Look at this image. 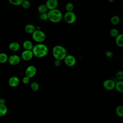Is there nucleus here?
<instances>
[{"mask_svg": "<svg viewBox=\"0 0 123 123\" xmlns=\"http://www.w3.org/2000/svg\"><path fill=\"white\" fill-rule=\"evenodd\" d=\"M32 51L34 56L41 58L45 57L48 54L49 49L46 45L38 43L33 46Z\"/></svg>", "mask_w": 123, "mask_h": 123, "instance_id": "obj_1", "label": "nucleus"}, {"mask_svg": "<svg viewBox=\"0 0 123 123\" xmlns=\"http://www.w3.org/2000/svg\"><path fill=\"white\" fill-rule=\"evenodd\" d=\"M52 54L55 59L63 60L67 54L66 49L61 45H56L52 49Z\"/></svg>", "mask_w": 123, "mask_h": 123, "instance_id": "obj_2", "label": "nucleus"}, {"mask_svg": "<svg viewBox=\"0 0 123 123\" xmlns=\"http://www.w3.org/2000/svg\"><path fill=\"white\" fill-rule=\"evenodd\" d=\"M47 13L48 20L53 23L60 22L62 18V12L57 8L50 10Z\"/></svg>", "mask_w": 123, "mask_h": 123, "instance_id": "obj_3", "label": "nucleus"}, {"mask_svg": "<svg viewBox=\"0 0 123 123\" xmlns=\"http://www.w3.org/2000/svg\"><path fill=\"white\" fill-rule=\"evenodd\" d=\"M32 37L35 41L38 43H41L45 40L46 36L45 33L41 31V29H36L32 34Z\"/></svg>", "mask_w": 123, "mask_h": 123, "instance_id": "obj_4", "label": "nucleus"}, {"mask_svg": "<svg viewBox=\"0 0 123 123\" xmlns=\"http://www.w3.org/2000/svg\"><path fill=\"white\" fill-rule=\"evenodd\" d=\"M63 18L67 24H73L75 22L76 16L73 11L66 12L63 15Z\"/></svg>", "mask_w": 123, "mask_h": 123, "instance_id": "obj_5", "label": "nucleus"}, {"mask_svg": "<svg viewBox=\"0 0 123 123\" xmlns=\"http://www.w3.org/2000/svg\"><path fill=\"white\" fill-rule=\"evenodd\" d=\"M64 63L65 64L70 67H73L76 64V59L72 55H66L65 58L63 59Z\"/></svg>", "mask_w": 123, "mask_h": 123, "instance_id": "obj_6", "label": "nucleus"}, {"mask_svg": "<svg viewBox=\"0 0 123 123\" xmlns=\"http://www.w3.org/2000/svg\"><path fill=\"white\" fill-rule=\"evenodd\" d=\"M37 69L36 67L32 65L28 66L25 71V76L28 77L30 78H33L36 74Z\"/></svg>", "mask_w": 123, "mask_h": 123, "instance_id": "obj_7", "label": "nucleus"}, {"mask_svg": "<svg viewBox=\"0 0 123 123\" xmlns=\"http://www.w3.org/2000/svg\"><path fill=\"white\" fill-rule=\"evenodd\" d=\"M34 56L32 50H25L21 53V58L24 61L31 60Z\"/></svg>", "mask_w": 123, "mask_h": 123, "instance_id": "obj_8", "label": "nucleus"}, {"mask_svg": "<svg viewBox=\"0 0 123 123\" xmlns=\"http://www.w3.org/2000/svg\"><path fill=\"white\" fill-rule=\"evenodd\" d=\"M115 82L112 79H107L103 83V87L107 90H111L114 88Z\"/></svg>", "mask_w": 123, "mask_h": 123, "instance_id": "obj_9", "label": "nucleus"}, {"mask_svg": "<svg viewBox=\"0 0 123 123\" xmlns=\"http://www.w3.org/2000/svg\"><path fill=\"white\" fill-rule=\"evenodd\" d=\"M9 63L13 66L18 65L21 61L20 57L17 55H12L8 57V59Z\"/></svg>", "mask_w": 123, "mask_h": 123, "instance_id": "obj_10", "label": "nucleus"}, {"mask_svg": "<svg viewBox=\"0 0 123 123\" xmlns=\"http://www.w3.org/2000/svg\"><path fill=\"white\" fill-rule=\"evenodd\" d=\"M45 5L48 10H52L57 8L58 5V0H47Z\"/></svg>", "mask_w": 123, "mask_h": 123, "instance_id": "obj_11", "label": "nucleus"}, {"mask_svg": "<svg viewBox=\"0 0 123 123\" xmlns=\"http://www.w3.org/2000/svg\"><path fill=\"white\" fill-rule=\"evenodd\" d=\"M20 83V80L18 77L15 76L11 77L8 80V84L10 86L12 87H16L18 86Z\"/></svg>", "mask_w": 123, "mask_h": 123, "instance_id": "obj_12", "label": "nucleus"}, {"mask_svg": "<svg viewBox=\"0 0 123 123\" xmlns=\"http://www.w3.org/2000/svg\"><path fill=\"white\" fill-rule=\"evenodd\" d=\"M9 49L14 52L17 51L20 48V45L17 42H12L9 45Z\"/></svg>", "mask_w": 123, "mask_h": 123, "instance_id": "obj_13", "label": "nucleus"}, {"mask_svg": "<svg viewBox=\"0 0 123 123\" xmlns=\"http://www.w3.org/2000/svg\"><path fill=\"white\" fill-rule=\"evenodd\" d=\"M114 88L116 89V90L120 93H123V82L122 80H119L115 82V86Z\"/></svg>", "mask_w": 123, "mask_h": 123, "instance_id": "obj_14", "label": "nucleus"}, {"mask_svg": "<svg viewBox=\"0 0 123 123\" xmlns=\"http://www.w3.org/2000/svg\"><path fill=\"white\" fill-rule=\"evenodd\" d=\"M33 46L32 42L29 40H26L23 43V47L25 50H32Z\"/></svg>", "mask_w": 123, "mask_h": 123, "instance_id": "obj_15", "label": "nucleus"}, {"mask_svg": "<svg viewBox=\"0 0 123 123\" xmlns=\"http://www.w3.org/2000/svg\"><path fill=\"white\" fill-rule=\"evenodd\" d=\"M115 43L118 47H123V35L122 34H119L115 37Z\"/></svg>", "mask_w": 123, "mask_h": 123, "instance_id": "obj_16", "label": "nucleus"}, {"mask_svg": "<svg viewBox=\"0 0 123 123\" xmlns=\"http://www.w3.org/2000/svg\"><path fill=\"white\" fill-rule=\"evenodd\" d=\"M36 30V27L32 24H27L25 27V32L28 34H32Z\"/></svg>", "mask_w": 123, "mask_h": 123, "instance_id": "obj_17", "label": "nucleus"}, {"mask_svg": "<svg viewBox=\"0 0 123 123\" xmlns=\"http://www.w3.org/2000/svg\"><path fill=\"white\" fill-rule=\"evenodd\" d=\"M7 107L5 104H0V117L4 116L7 113Z\"/></svg>", "mask_w": 123, "mask_h": 123, "instance_id": "obj_18", "label": "nucleus"}, {"mask_svg": "<svg viewBox=\"0 0 123 123\" xmlns=\"http://www.w3.org/2000/svg\"><path fill=\"white\" fill-rule=\"evenodd\" d=\"M120 21V18L118 15H114L112 16L111 18L110 22L111 24L113 25H118Z\"/></svg>", "mask_w": 123, "mask_h": 123, "instance_id": "obj_19", "label": "nucleus"}, {"mask_svg": "<svg viewBox=\"0 0 123 123\" xmlns=\"http://www.w3.org/2000/svg\"><path fill=\"white\" fill-rule=\"evenodd\" d=\"M115 112L118 117H122L123 116V107L121 105L118 106L116 108Z\"/></svg>", "mask_w": 123, "mask_h": 123, "instance_id": "obj_20", "label": "nucleus"}, {"mask_svg": "<svg viewBox=\"0 0 123 123\" xmlns=\"http://www.w3.org/2000/svg\"><path fill=\"white\" fill-rule=\"evenodd\" d=\"M8 57L5 53H0V63H4L8 61Z\"/></svg>", "mask_w": 123, "mask_h": 123, "instance_id": "obj_21", "label": "nucleus"}, {"mask_svg": "<svg viewBox=\"0 0 123 123\" xmlns=\"http://www.w3.org/2000/svg\"><path fill=\"white\" fill-rule=\"evenodd\" d=\"M48 8L45 4H40V5L38 6L37 8V11L38 12L41 13H43V12H46L48 11Z\"/></svg>", "mask_w": 123, "mask_h": 123, "instance_id": "obj_22", "label": "nucleus"}, {"mask_svg": "<svg viewBox=\"0 0 123 123\" xmlns=\"http://www.w3.org/2000/svg\"><path fill=\"white\" fill-rule=\"evenodd\" d=\"M65 9L66 12H72L74 9V5L71 2H68L65 6Z\"/></svg>", "mask_w": 123, "mask_h": 123, "instance_id": "obj_23", "label": "nucleus"}, {"mask_svg": "<svg viewBox=\"0 0 123 123\" xmlns=\"http://www.w3.org/2000/svg\"><path fill=\"white\" fill-rule=\"evenodd\" d=\"M119 33L118 30L116 28H112L110 31V36L113 37L115 38L119 35Z\"/></svg>", "mask_w": 123, "mask_h": 123, "instance_id": "obj_24", "label": "nucleus"}, {"mask_svg": "<svg viewBox=\"0 0 123 123\" xmlns=\"http://www.w3.org/2000/svg\"><path fill=\"white\" fill-rule=\"evenodd\" d=\"M30 86H31V89L34 91H37L39 89V85L36 82V81H34V82H33L31 84V85H30Z\"/></svg>", "mask_w": 123, "mask_h": 123, "instance_id": "obj_25", "label": "nucleus"}, {"mask_svg": "<svg viewBox=\"0 0 123 123\" xmlns=\"http://www.w3.org/2000/svg\"><path fill=\"white\" fill-rule=\"evenodd\" d=\"M30 2L28 0H24L21 4L22 7L25 9H27L30 7Z\"/></svg>", "mask_w": 123, "mask_h": 123, "instance_id": "obj_26", "label": "nucleus"}, {"mask_svg": "<svg viewBox=\"0 0 123 123\" xmlns=\"http://www.w3.org/2000/svg\"><path fill=\"white\" fill-rule=\"evenodd\" d=\"M9 2L12 5L15 6L21 5L24 0H8Z\"/></svg>", "mask_w": 123, "mask_h": 123, "instance_id": "obj_27", "label": "nucleus"}, {"mask_svg": "<svg viewBox=\"0 0 123 123\" xmlns=\"http://www.w3.org/2000/svg\"><path fill=\"white\" fill-rule=\"evenodd\" d=\"M39 19L41 21H44L48 20V13L47 12L41 13L39 15Z\"/></svg>", "mask_w": 123, "mask_h": 123, "instance_id": "obj_28", "label": "nucleus"}, {"mask_svg": "<svg viewBox=\"0 0 123 123\" xmlns=\"http://www.w3.org/2000/svg\"><path fill=\"white\" fill-rule=\"evenodd\" d=\"M116 77L118 80H122L123 79V72L119 71L116 73Z\"/></svg>", "mask_w": 123, "mask_h": 123, "instance_id": "obj_29", "label": "nucleus"}, {"mask_svg": "<svg viewBox=\"0 0 123 123\" xmlns=\"http://www.w3.org/2000/svg\"><path fill=\"white\" fill-rule=\"evenodd\" d=\"M30 78H29L28 77L26 76H25V77H23V79H22V82L24 84H28L29 82V81H30Z\"/></svg>", "mask_w": 123, "mask_h": 123, "instance_id": "obj_30", "label": "nucleus"}, {"mask_svg": "<svg viewBox=\"0 0 123 123\" xmlns=\"http://www.w3.org/2000/svg\"><path fill=\"white\" fill-rule=\"evenodd\" d=\"M61 61H62L61 60H58V59H55L54 62V64L55 65V66L59 67L61 65V63H62Z\"/></svg>", "mask_w": 123, "mask_h": 123, "instance_id": "obj_31", "label": "nucleus"}, {"mask_svg": "<svg viewBox=\"0 0 123 123\" xmlns=\"http://www.w3.org/2000/svg\"><path fill=\"white\" fill-rule=\"evenodd\" d=\"M105 55L109 58H112V57L113 56V53L109 50H108L105 52Z\"/></svg>", "mask_w": 123, "mask_h": 123, "instance_id": "obj_32", "label": "nucleus"}, {"mask_svg": "<svg viewBox=\"0 0 123 123\" xmlns=\"http://www.w3.org/2000/svg\"><path fill=\"white\" fill-rule=\"evenodd\" d=\"M6 102L5 99L4 98H0V104H4Z\"/></svg>", "mask_w": 123, "mask_h": 123, "instance_id": "obj_33", "label": "nucleus"}, {"mask_svg": "<svg viewBox=\"0 0 123 123\" xmlns=\"http://www.w3.org/2000/svg\"><path fill=\"white\" fill-rule=\"evenodd\" d=\"M108 1L110 2H112L114 1V0H108Z\"/></svg>", "mask_w": 123, "mask_h": 123, "instance_id": "obj_34", "label": "nucleus"}]
</instances>
